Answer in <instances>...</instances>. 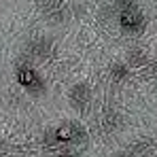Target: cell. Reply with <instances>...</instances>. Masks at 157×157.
I'll use <instances>...</instances> for the list:
<instances>
[{
  "label": "cell",
  "instance_id": "5b68a950",
  "mask_svg": "<svg viewBox=\"0 0 157 157\" xmlns=\"http://www.w3.org/2000/svg\"><path fill=\"white\" fill-rule=\"evenodd\" d=\"M51 51H53V45H51V40H47V38H38V40L30 43V55L45 57V55H49Z\"/></svg>",
  "mask_w": 157,
  "mask_h": 157
},
{
  "label": "cell",
  "instance_id": "7a4b0ae2",
  "mask_svg": "<svg viewBox=\"0 0 157 157\" xmlns=\"http://www.w3.org/2000/svg\"><path fill=\"white\" fill-rule=\"evenodd\" d=\"M15 81L24 89H28L30 94H34V96H38V94L45 91V81H43V77L38 75V70H34L28 64H19L15 68Z\"/></svg>",
  "mask_w": 157,
  "mask_h": 157
},
{
  "label": "cell",
  "instance_id": "ba28073f",
  "mask_svg": "<svg viewBox=\"0 0 157 157\" xmlns=\"http://www.w3.org/2000/svg\"><path fill=\"white\" fill-rule=\"evenodd\" d=\"M136 0H119V4H123V6H132Z\"/></svg>",
  "mask_w": 157,
  "mask_h": 157
},
{
  "label": "cell",
  "instance_id": "6da1fadb",
  "mask_svg": "<svg viewBox=\"0 0 157 157\" xmlns=\"http://www.w3.org/2000/svg\"><path fill=\"white\" fill-rule=\"evenodd\" d=\"M85 140H87V130L77 121H66L62 125H55L45 132V147H49V149L72 147Z\"/></svg>",
  "mask_w": 157,
  "mask_h": 157
},
{
  "label": "cell",
  "instance_id": "3957f363",
  "mask_svg": "<svg viewBox=\"0 0 157 157\" xmlns=\"http://www.w3.org/2000/svg\"><path fill=\"white\" fill-rule=\"evenodd\" d=\"M119 28L128 34H136L144 28V15L134 6H123V11L119 13Z\"/></svg>",
  "mask_w": 157,
  "mask_h": 157
},
{
  "label": "cell",
  "instance_id": "30bf717a",
  "mask_svg": "<svg viewBox=\"0 0 157 157\" xmlns=\"http://www.w3.org/2000/svg\"><path fill=\"white\" fill-rule=\"evenodd\" d=\"M0 151H2V142H0Z\"/></svg>",
  "mask_w": 157,
  "mask_h": 157
},
{
  "label": "cell",
  "instance_id": "52a82bcc",
  "mask_svg": "<svg viewBox=\"0 0 157 157\" xmlns=\"http://www.w3.org/2000/svg\"><path fill=\"white\" fill-rule=\"evenodd\" d=\"M115 125H117V115H115V113H113V115L108 113V115L104 117V130H106V132H110L113 128H115Z\"/></svg>",
  "mask_w": 157,
  "mask_h": 157
},
{
  "label": "cell",
  "instance_id": "277c9868",
  "mask_svg": "<svg viewBox=\"0 0 157 157\" xmlns=\"http://www.w3.org/2000/svg\"><path fill=\"white\" fill-rule=\"evenodd\" d=\"M68 100H70V106L77 108V110H85L89 102H91V87L87 83H77L72 85V89L68 91Z\"/></svg>",
  "mask_w": 157,
  "mask_h": 157
},
{
  "label": "cell",
  "instance_id": "9c48e42d",
  "mask_svg": "<svg viewBox=\"0 0 157 157\" xmlns=\"http://www.w3.org/2000/svg\"><path fill=\"white\" fill-rule=\"evenodd\" d=\"M57 157H77V155H75V153H59Z\"/></svg>",
  "mask_w": 157,
  "mask_h": 157
},
{
  "label": "cell",
  "instance_id": "8992f818",
  "mask_svg": "<svg viewBox=\"0 0 157 157\" xmlns=\"http://www.w3.org/2000/svg\"><path fill=\"white\" fill-rule=\"evenodd\" d=\"M128 77H130V64L117 62V64L110 66V78H113L115 83H123Z\"/></svg>",
  "mask_w": 157,
  "mask_h": 157
}]
</instances>
